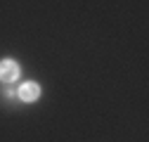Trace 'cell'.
<instances>
[{
  "instance_id": "cell-1",
  "label": "cell",
  "mask_w": 149,
  "mask_h": 142,
  "mask_svg": "<svg viewBox=\"0 0 149 142\" xmlns=\"http://www.w3.org/2000/svg\"><path fill=\"white\" fill-rule=\"evenodd\" d=\"M19 64H17L14 59H3L0 62V81L3 83H14L17 78H19Z\"/></svg>"
},
{
  "instance_id": "cell-2",
  "label": "cell",
  "mask_w": 149,
  "mask_h": 142,
  "mask_svg": "<svg viewBox=\"0 0 149 142\" xmlns=\"http://www.w3.org/2000/svg\"><path fill=\"white\" fill-rule=\"evenodd\" d=\"M19 97H22V102H36L40 97V85L38 83H24L19 88Z\"/></svg>"
}]
</instances>
